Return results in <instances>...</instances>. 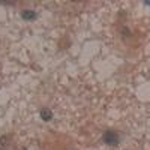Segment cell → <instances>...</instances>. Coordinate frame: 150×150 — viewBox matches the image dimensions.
I'll return each instance as SVG.
<instances>
[{
  "mask_svg": "<svg viewBox=\"0 0 150 150\" xmlns=\"http://www.w3.org/2000/svg\"><path fill=\"white\" fill-rule=\"evenodd\" d=\"M102 141L108 146H117L120 143V137L116 131H105L102 135Z\"/></svg>",
  "mask_w": 150,
  "mask_h": 150,
  "instance_id": "6da1fadb",
  "label": "cell"
},
{
  "mask_svg": "<svg viewBox=\"0 0 150 150\" xmlns=\"http://www.w3.org/2000/svg\"><path fill=\"white\" fill-rule=\"evenodd\" d=\"M21 18L26 21H35L38 18V14L32 9H24V11H21Z\"/></svg>",
  "mask_w": 150,
  "mask_h": 150,
  "instance_id": "7a4b0ae2",
  "label": "cell"
},
{
  "mask_svg": "<svg viewBox=\"0 0 150 150\" xmlns=\"http://www.w3.org/2000/svg\"><path fill=\"white\" fill-rule=\"evenodd\" d=\"M41 119L44 122H50L53 119V111L48 110V108H42L41 110Z\"/></svg>",
  "mask_w": 150,
  "mask_h": 150,
  "instance_id": "3957f363",
  "label": "cell"
},
{
  "mask_svg": "<svg viewBox=\"0 0 150 150\" xmlns=\"http://www.w3.org/2000/svg\"><path fill=\"white\" fill-rule=\"evenodd\" d=\"M0 5H15L14 2H6V0H0Z\"/></svg>",
  "mask_w": 150,
  "mask_h": 150,
  "instance_id": "277c9868",
  "label": "cell"
},
{
  "mask_svg": "<svg viewBox=\"0 0 150 150\" xmlns=\"http://www.w3.org/2000/svg\"><path fill=\"white\" fill-rule=\"evenodd\" d=\"M144 5H147V6H150V0H144Z\"/></svg>",
  "mask_w": 150,
  "mask_h": 150,
  "instance_id": "5b68a950",
  "label": "cell"
}]
</instances>
